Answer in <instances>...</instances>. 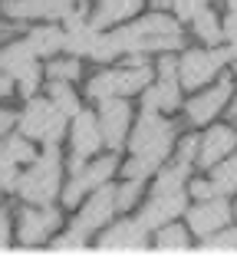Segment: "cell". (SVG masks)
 <instances>
[{"label":"cell","mask_w":237,"mask_h":257,"mask_svg":"<svg viewBox=\"0 0 237 257\" xmlns=\"http://www.w3.org/2000/svg\"><path fill=\"white\" fill-rule=\"evenodd\" d=\"M211 188H214V195H234L237 191V155H224L217 165H211Z\"/></svg>","instance_id":"obj_24"},{"label":"cell","mask_w":237,"mask_h":257,"mask_svg":"<svg viewBox=\"0 0 237 257\" xmlns=\"http://www.w3.org/2000/svg\"><path fill=\"white\" fill-rule=\"evenodd\" d=\"M63 37H66L63 27L46 23V27H37V30L27 33V43H30V50L37 56H53V53H60V50H63Z\"/></svg>","instance_id":"obj_21"},{"label":"cell","mask_w":237,"mask_h":257,"mask_svg":"<svg viewBox=\"0 0 237 257\" xmlns=\"http://www.w3.org/2000/svg\"><path fill=\"white\" fill-rule=\"evenodd\" d=\"M191 195L198 198V201H204V198L214 195V188H211V182H191Z\"/></svg>","instance_id":"obj_38"},{"label":"cell","mask_w":237,"mask_h":257,"mask_svg":"<svg viewBox=\"0 0 237 257\" xmlns=\"http://www.w3.org/2000/svg\"><path fill=\"white\" fill-rule=\"evenodd\" d=\"M0 195H4V188H0Z\"/></svg>","instance_id":"obj_44"},{"label":"cell","mask_w":237,"mask_h":257,"mask_svg":"<svg viewBox=\"0 0 237 257\" xmlns=\"http://www.w3.org/2000/svg\"><path fill=\"white\" fill-rule=\"evenodd\" d=\"M224 40L227 43H237V0H230V14L224 17Z\"/></svg>","instance_id":"obj_34"},{"label":"cell","mask_w":237,"mask_h":257,"mask_svg":"<svg viewBox=\"0 0 237 257\" xmlns=\"http://www.w3.org/2000/svg\"><path fill=\"white\" fill-rule=\"evenodd\" d=\"M50 250H56V254H79V250H86V234H79L76 227H73L63 237H56Z\"/></svg>","instance_id":"obj_32"},{"label":"cell","mask_w":237,"mask_h":257,"mask_svg":"<svg viewBox=\"0 0 237 257\" xmlns=\"http://www.w3.org/2000/svg\"><path fill=\"white\" fill-rule=\"evenodd\" d=\"M224 63H230L227 50H184V56L178 60V79L184 89H198Z\"/></svg>","instance_id":"obj_9"},{"label":"cell","mask_w":237,"mask_h":257,"mask_svg":"<svg viewBox=\"0 0 237 257\" xmlns=\"http://www.w3.org/2000/svg\"><path fill=\"white\" fill-rule=\"evenodd\" d=\"M10 231H14V227H10V214L0 211V254L10 247Z\"/></svg>","instance_id":"obj_36"},{"label":"cell","mask_w":237,"mask_h":257,"mask_svg":"<svg viewBox=\"0 0 237 257\" xmlns=\"http://www.w3.org/2000/svg\"><path fill=\"white\" fill-rule=\"evenodd\" d=\"M99 27H92V23H79V27H69L66 37H63V50L69 56H86L92 50V43L99 40Z\"/></svg>","instance_id":"obj_22"},{"label":"cell","mask_w":237,"mask_h":257,"mask_svg":"<svg viewBox=\"0 0 237 257\" xmlns=\"http://www.w3.org/2000/svg\"><path fill=\"white\" fill-rule=\"evenodd\" d=\"M109 40H112V46H115V53H119V56H122V53L125 56L168 53V50H178V46L184 43L178 20H171V17L161 14V10L148 14L145 20L129 23V27H122V30L109 33Z\"/></svg>","instance_id":"obj_2"},{"label":"cell","mask_w":237,"mask_h":257,"mask_svg":"<svg viewBox=\"0 0 237 257\" xmlns=\"http://www.w3.org/2000/svg\"><path fill=\"white\" fill-rule=\"evenodd\" d=\"M63 224V214L50 204H33V208H23L17 214V241L23 247H37L46 237L53 234L56 227Z\"/></svg>","instance_id":"obj_10"},{"label":"cell","mask_w":237,"mask_h":257,"mask_svg":"<svg viewBox=\"0 0 237 257\" xmlns=\"http://www.w3.org/2000/svg\"><path fill=\"white\" fill-rule=\"evenodd\" d=\"M198 7H201V0H175V4H171L178 20H191V17L198 14Z\"/></svg>","instance_id":"obj_33"},{"label":"cell","mask_w":237,"mask_h":257,"mask_svg":"<svg viewBox=\"0 0 237 257\" xmlns=\"http://www.w3.org/2000/svg\"><path fill=\"white\" fill-rule=\"evenodd\" d=\"M69 0H7L4 14L10 20H63Z\"/></svg>","instance_id":"obj_19"},{"label":"cell","mask_w":237,"mask_h":257,"mask_svg":"<svg viewBox=\"0 0 237 257\" xmlns=\"http://www.w3.org/2000/svg\"><path fill=\"white\" fill-rule=\"evenodd\" d=\"M14 185H17V159L7 152V145L0 142V188L14 191Z\"/></svg>","instance_id":"obj_31"},{"label":"cell","mask_w":237,"mask_h":257,"mask_svg":"<svg viewBox=\"0 0 237 257\" xmlns=\"http://www.w3.org/2000/svg\"><path fill=\"white\" fill-rule=\"evenodd\" d=\"M142 4H145V0H99V7H96V14H92L89 23H92V27H99V30L115 27V23L129 20L132 14H138Z\"/></svg>","instance_id":"obj_20"},{"label":"cell","mask_w":237,"mask_h":257,"mask_svg":"<svg viewBox=\"0 0 237 257\" xmlns=\"http://www.w3.org/2000/svg\"><path fill=\"white\" fill-rule=\"evenodd\" d=\"M112 172H115V159H112V155H106V159H96V162H89V165H83L79 172H73L66 191L60 195L63 204H66V208H76V204L83 201V195H89L92 188L106 185L109 178H112Z\"/></svg>","instance_id":"obj_12"},{"label":"cell","mask_w":237,"mask_h":257,"mask_svg":"<svg viewBox=\"0 0 237 257\" xmlns=\"http://www.w3.org/2000/svg\"><path fill=\"white\" fill-rule=\"evenodd\" d=\"M60 182H63V159L56 145H46L43 155L30 162V172L17 175V195L30 204H50L60 195Z\"/></svg>","instance_id":"obj_3"},{"label":"cell","mask_w":237,"mask_h":257,"mask_svg":"<svg viewBox=\"0 0 237 257\" xmlns=\"http://www.w3.org/2000/svg\"><path fill=\"white\" fill-rule=\"evenodd\" d=\"M201 254H234L237 250V231L234 227H217L211 234H204V244H201Z\"/></svg>","instance_id":"obj_26"},{"label":"cell","mask_w":237,"mask_h":257,"mask_svg":"<svg viewBox=\"0 0 237 257\" xmlns=\"http://www.w3.org/2000/svg\"><path fill=\"white\" fill-rule=\"evenodd\" d=\"M4 145H7V152L17 159V165L37 159V149H33V142L23 136V132H20V136H10V132H7V136H4Z\"/></svg>","instance_id":"obj_30"},{"label":"cell","mask_w":237,"mask_h":257,"mask_svg":"<svg viewBox=\"0 0 237 257\" xmlns=\"http://www.w3.org/2000/svg\"><path fill=\"white\" fill-rule=\"evenodd\" d=\"M152 4H155V7H158V10H168L171 4H175V0H152Z\"/></svg>","instance_id":"obj_41"},{"label":"cell","mask_w":237,"mask_h":257,"mask_svg":"<svg viewBox=\"0 0 237 257\" xmlns=\"http://www.w3.org/2000/svg\"><path fill=\"white\" fill-rule=\"evenodd\" d=\"M201 4H207V0H201Z\"/></svg>","instance_id":"obj_43"},{"label":"cell","mask_w":237,"mask_h":257,"mask_svg":"<svg viewBox=\"0 0 237 257\" xmlns=\"http://www.w3.org/2000/svg\"><path fill=\"white\" fill-rule=\"evenodd\" d=\"M112 214H115V188L106 182V185H99V188L89 191V201L79 208L76 224H73V227H76L79 234L89 237L92 231H96V227H102L109 218H112Z\"/></svg>","instance_id":"obj_14"},{"label":"cell","mask_w":237,"mask_h":257,"mask_svg":"<svg viewBox=\"0 0 237 257\" xmlns=\"http://www.w3.org/2000/svg\"><path fill=\"white\" fill-rule=\"evenodd\" d=\"M194 155H198V136H188V139H181V145H178V159H184V162H194Z\"/></svg>","instance_id":"obj_35"},{"label":"cell","mask_w":237,"mask_h":257,"mask_svg":"<svg viewBox=\"0 0 237 257\" xmlns=\"http://www.w3.org/2000/svg\"><path fill=\"white\" fill-rule=\"evenodd\" d=\"M234 145H237L234 128L214 125V128H207L204 136L198 139V155H194V162H198L201 168H211V165H217L224 155H230V152H234Z\"/></svg>","instance_id":"obj_18"},{"label":"cell","mask_w":237,"mask_h":257,"mask_svg":"<svg viewBox=\"0 0 237 257\" xmlns=\"http://www.w3.org/2000/svg\"><path fill=\"white\" fill-rule=\"evenodd\" d=\"M14 30H17V27H7V23H0V40H7V37H14Z\"/></svg>","instance_id":"obj_40"},{"label":"cell","mask_w":237,"mask_h":257,"mask_svg":"<svg viewBox=\"0 0 237 257\" xmlns=\"http://www.w3.org/2000/svg\"><path fill=\"white\" fill-rule=\"evenodd\" d=\"M145 191V178H129L122 188H115V211H129Z\"/></svg>","instance_id":"obj_29"},{"label":"cell","mask_w":237,"mask_h":257,"mask_svg":"<svg viewBox=\"0 0 237 257\" xmlns=\"http://www.w3.org/2000/svg\"><path fill=\"white\" fill-rule=\"evenodd\" d=\"M10 92H14V79H10V76L4 73V69H0V99L10 96Z\"/></svg>","instance_id":"obj_39"},{"label":"cell","mask_w":237,"mask_h":257,"mask_svg":"<svg viewBox=\"0 0 237 257\" xmlns=\"http://www.w3.org/2000/svg\"><path fill=\"white\" fill-rule=\"evenodd\" d=\"M69 4H73V0H69Z\"/></svg>","instance_id":"obj_45"},{"label":"cell","mask_w":237,"mask_h":257,"mask_svg":"<svg viewBox=\"0 0 237 257\" xmlns=\"http://www.w3.org/2000/svg\"><path fill=\"white\" fill-rule=\"evenodd\" d=\"M66 115L53 106V99H37L30 96L27 99V109L17 115V125L27 139H40L46 145H56L66 132Z\"/></svg>","instance_id":"obj_4"},{"label":"cell","mask_w":237,"mask_h":257,"mask_svg":"<svg viewBox=\"0 0 237 257\" xmlns=\"http://www.w3.org/2000/svg\"><path fill=\"white\" fill-rule=\"evenodd\" d=\"M0 69H4L14 83H20V92L27 99L37 92V86H40V63H37V53L30 50L27 40L7 43L4 50H0Z\"/></svg>","instance_id":"obj_6"},{"label":"cell","mask_w":237,"mask_h":257,"mask_svg":"<svg viewBox=\"0 0 237 257\" xmlns=\"http://www.w3.org/2000/svg\"><path fill=\"white\" fill-rule=\"evenodd\" d=\"M155 250L158 254H188L191 250V241H188V231L178 224H161L158 234H155Z\"/></svg>","instance_id":"obj_23"},{"label":"cell","mask_w":237,"mask_h":257,"mask_svg":"<svg viewBox=\"0 0 237 257\" xmlns=\"http://www.w3.org/2000/svg\"><path fill=\"white\" fill-rule=\"evenodd\" d=\"M234 76H237V60H234Z\"/></svg>","instance_id":"obj_42"},{"label":"cell","mask_w":237,"mask_h":257,"mask_svg":"<svg viewBox=\"0 0 237 257\" xmlns=\"http://www.w3.org/2000/svg\"><path fill=\"white\" fill-rule=\"evenodd\" d=\"M171 145H175V125L168 119H161L155 109H142V119L132 128L129 149L132 159L125 162V178H148L155 175L165 159L171 155Z\"/></svg>","instance_id":"obj_1"},{"label":"cell","mask_w":237,"mask_h":257,"mask_svg":"<svg viewBox=\"0 0 237 257\" xmlns=\"http://www.w3.org/2000/svg\"><path fill=\"white\" fill-rule=\"evenodd\" d=\"M188 211V195H184V188H168V185H155L152 188V198L145 201V208H142V214H138V224L145 227V231H152V227H161L168 224V221H175L178 214Z\"/></svg>","instance_id":"obj_8"},{"label":"cell","mask_w":237,"mask_h":257,"mask_svg":"<svg viewBox=\"0 0 237 257\" xmlns=\"http://www.w3.org/2000/svg\"><path fill=\"white\" fill-rule=\"evenodd\" d=\"M152 83V69L145 63H132L125 69H102L89 79L86 86V96L102 102L109 96H132V92H142L145 86Z\"/></svg>","instance_id":"obj_5"},{"label":"cell","mask_w":237,"mask_h":257,"mask_svg":"<svg viewBox=\"0 0 237 257\" xmlns=\"http://www.w3.org/2000/svg\"><path fill=\"white\" fill-rule=\"evenodd\" d=\"M227 102H230V76H224L214 89L198 92V96L188 102V119H191L194 125H204V122H211L214 115H221V109L227 106Z\"/></svg>","instance_id":"obj_17"},{"label":"cell","mask_w":237,"mask_h":257,"mask_svg":"<svg viewBox=\"0 0 237 257\" xmlns=\"http://www.w3.org/2000/svg\"><path fill=\"white\" fill-rule=\"evenodd\" d=\"M230 218V204L224 195H211L204 198V201H198L188 211V224H191V231L198 237L211 234V231H217V227H224V221Z\"/></svg>","instance_id":"obj_16"},{"label":"cell","mask_w":237,"mask_h":257,"mask_svg":"<svg viewBox=\"0 0 237 257\" xmlns=\"http://www.w3.org/2000/svg\"><path fill=\"white\" fill-rule=\"evenodd\" d=\"M99 132H102V145L109 149H122L129 139V125H132V109L125 102V96H109L99 106Z\"/></svg>","instance_id":"obj_11"},{"label":"cell","mask_w":237,"mask_h":257,"mask_svg":"<svg viewBox=\"0 0 237 257\" xmlns=\"http://www.w3.org/2000/svg\"><path fill=\"white\" fill-rule=\"evenodd\" d=\"M178 106H181L178 60H171V56H161V63H158V79L145 86L142 109H155V112H175Z\"/></svg>","instance_id":"obj_7"},{"label":"cell","mask_w":237,"mask_h":257,"mask_svg":"<svg viewBox=\"0 0 237 257\" xmlns=\"http://www.w3.org/2000/svg\"><path fill=\"white\" fill-rule=\"evenodd\" d=\"M46 76L56 79V83H76L79 76H83V66H79L76 56H69V60H56L46 66Z\"/></svg>","instance_id":"obj_28"},{"label":"cell","mask_w":237,"mask_h":257,"mask_svg":"<svg viewBox=\"0 0 237 257\" xmlns=\"http://www.w3.org/2000/svg\"><path fill=\"white\" fill-rule=\"evenodd\" d=\"M191 27H194V37L204 40V43H211V46L224 40V30H221V20H217V14H214V10H207L204 4H201L198 14L191 17Z\"/></svg>","instance_id":"obj_25"},{"label":"cell","mask_w":237,"mask_h":257,"mask_svg":"<svg viewBox=\"0 0 237 257\" xmlns=\"http://www.w3.org/2000/svg\"><path fill=\"white\" fill-rule=\"evenodd\" d=\"M99 254H142L148 250V231L138 221H119L96 244Z\"/></svg>","instance_id":"obj_13"},{"label":"cell","mask_w":237,"mask_h":257,"mask_svg":"<svg viewBox=\"0 0 237 257\" xmlns=\"http://www.w3.org/2000/svg\"><path fill=\"white\" fill-rule=\"evenodd\" d=\"M14 125H17V112H10V109H0V139L7 136Z\"/></svg>","instance_id":"obj_37"},{"label":"cell","mask_w":237,"mask_h":257,"mask_svg":"<svg viewBox=\"0 0 237 257\" xmlns=\"http://www.w3.org/2000/svg\"><path fill=\"white\" fill-rule=\"evenodd\" d=\"M69 145H73V159L89 162L96 152L102 149V132H99V119L92 112L79 109L73 115V132H69Z\"/></svg>","instance_id":"obj_15"},{"label":"cell","mask_w":237,"mask_h":257,"mask_svg":"<svg viewBox=\"0 0 237 257\" xmlns=\"http://www.w3.org/2000/svg\"><path fill=\"white\" fill-rule=\"evenodd\" d=\"M50 99H53V106L73 122V115L79 112V99H76V92L69 89V83H56V79H50Z\"/></svg>","instance_id":"obj_27"}]
</instances>
